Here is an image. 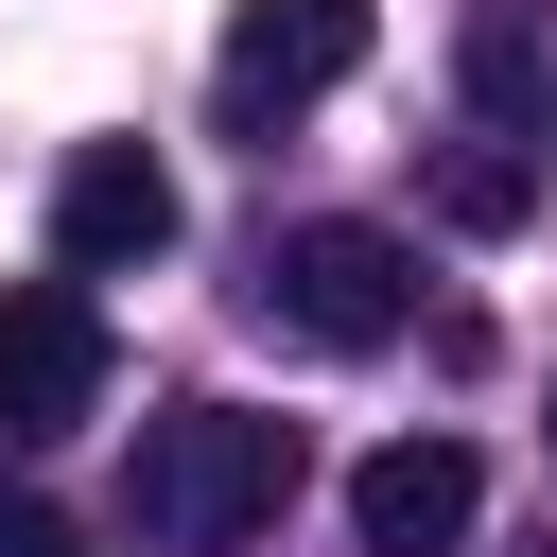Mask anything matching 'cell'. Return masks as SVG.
<instances>
[{
  "label": "cell",
  "instance_id": "6da1fadb",
  "mask_svg": "<svg viewBox=\"0 0 557 557\" xmlns=\"http://www.w3.org/2000/svg\"><path fill=\"white\" fill-rule=\"evenodd\" d=\"M278 505H296V418H261V400H174L139 435V470H122V522L157 557H226Z\"/></svg>",
  "mask_w": 557,
  "mask_h": 557
},
{
  "label": "cell",
  "instance_id": "7a4b0ae2",
  "mask_svg": "<svg viewBox=\"0 0 557 557\" xmlns=\"http://www.w3.org/2000/svg\"><path fill=\"white\" fill-rule=\"evenodd\" d=\"M244 296H261V331H296V348H400V331H418V244L366 226V209H313V226L261 244Z\"/></svg>",
  "mask_w": 557,
  "mask_h": 557
},
{
  "label": "cell",
  "instance_id": "3957f363",
  "mask_svg": "<svg viewBox=\"0 0 557 557\" xmlns=\"http://www.w3.org/2000/svg\"><path fill=\"white\" fill-rule=\"evenodd\" d=\"M174 244V174L139 157V139H70V174H52V261L70 278H139Z\"/></svg>",
  "mask_w": 557,
  "mask_h": 557
},
{
  "label": "cell",
  "instance_id": "277c9868",
  "mask_svg": "<svg viewBox=\"0 0 557 557\" xmlns=\"http://www.w3.org/2000/svg\"><path fill=\"white\" fill-rule=\"evenodd\" d=\"M104 400V313L70 278H17L0 296V435H70Z\"/></svg>",
  "mask_w": 557,
  "mask_h": 557
},
{
  "label": "cell",
  "instance_id": "5b68a950",
  "mask_svg": "<svg viewBox=\"0 0 557 557\" xmlns=\"http://www.w3.org/2000/svg\"><path fill=\"white\" fill-rule=\"evenodd\" d=\"M470 505H487L470 435H383V453L348 470V540H366V557H453Z\"/></svg>",
  "mask_w": 557,
  "mask_h": 557
},
{
  "label": "cell",
  "instance_id": "8992f818",
  "mask_svg": "<svg viewBox=\"0 0 557 557\" xmlns=\"http://www.w3.org/2000/svg\"><path fill=\"white\" fill-rule=\"evenodd\" d=\"M348 70H366V0H244L226 17V104L244 122H278V104L348 87Z\"/></svg>",
  "mask_w": 557,
  "mask_h": 557
},
{
  "label": "cell",
  "instance_id": "52a82bcc",
  "mask_svg": "<svg viewBox=\"0 0 557 557\" xmlns=\"http://www.w3.org/2000/svg\"><path fill=\"white\" fill-rule=\"evenodd\" d=\"M453 87H470V122L487 139H557V0H470L453 17Z\"/></svg>",
  "mask_w": 557,
  "mask_h": 557
},
{
  "label": "cell",
  "instance_id": "ba28073f",
  "mask_svg": "<svg viewBox=\"0 0 557 557\" xmlns=\"http://www.w3.org/2000/svg\"><path fill=\"white\" fill-rule=\"evenodd\" d=\"M418 191H435V226H470V244H505V226L540 209V157L470 122V139H435V174H418Z\"/></svg>",
  "mask_w": 557,
  "mask_h": 557
},
{
  "label": "cell",
  "instance_id": "9c48e42d",
  "mask_svg": "<svg viewBox=\"0 0 557 557\" xmlns=\"http://www.w3.org/2000/svg\"><path fill=\"white\" fill-rule=\"evenodd\" d=\"M0 557H70V505H52L35 470H0Z\"/></svg>",
  "mask_w": 557,
  "mask_h": 557
}]
</instances>
